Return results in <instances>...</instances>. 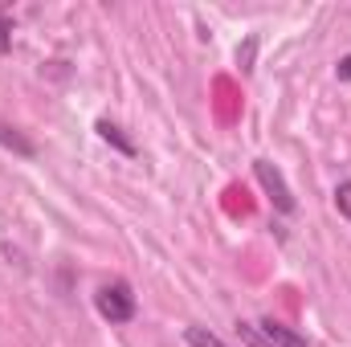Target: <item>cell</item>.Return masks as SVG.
<instances>
[{
	"label": "cell",
	"instance_id": "cell-11",
	"mask_svg": "<svg viewBox=\"0 0 351 347\" xmlns=\"http://www.w3.org/2000/svg\"><path fill=\"white\" fill-rule=\"evenodd\" d=\"M335 74H339V78H343V82H351V58H343V62H339V66H335Z\"/></svg>",
	"mask_w": 351,
	"mask_h": 347
},
{
	"label": "cell",
	"instance_id": "cell-1",
	"mask_svg": "<svg viewBox=\"0 0 351 347\" xmlns=\"http://www.w3.org/2000/svg\"><path fill=\"white\" fill-rule=\"evenodd\" d=\"M94 307H98V315L110 319V323H131V319H135V294H131L127 282H106V286H98Z\"/></svg>",
	"mask_w": 351,
	"mask_h": 347
},
{
	"label": "cell",
	"instance_id": "cell-9",
	"mask_svg": "<svg viewBox=\"0 0 351 347\" xmlns=\"http://www.w3.org/2000/svg\"><path fill=\"white\" fill-rule=\"evenodd\" d=\"M8 49H12V21L0 16V53H8Z\"/></svg>",
	"mask_w": 351,
	"mask_h": 347
},
{
	"label": "cell",
	"instance_id": "cell-7",
	"mask_svg": "<svg viewBox=\"0 0 351 347\" xmlns=\"http://www.w3.org/2000/svg\"><path fill=\"white\" fill-rule=\"evenodd\" d=\"M0 143L16 147L21 156H33V143H29V139H21V135H16V131H8V127H0Z\"/></svg>",
	"mask_w": 351,
	"mask_h": 347
},
{
	"label": "cell",
	"instance_id": "cell-2",
	"mask_svg": "<svg viewBox=\"0 0 351 347\" xmlns=\"http://www.w3.org/2000/svg\"><path fill=\"white\" fill-rule=\"evenodd\" d=\"M254 172H258V180H262V188L269 192L274 208H278V213H294V192L286 188L282 172H278V168H274L269 160H258V164H254Z\"/></svg>",
	"mask_w": 351,
	"mask_h": 347
},
{
	"label": "cell",
	"instance_id": "cell-8",
	"mask_svg": "<svg viewBox=\"0 0 351 347\" xmlns=\"http://www.w3.org/2000/svg\"><path fill=\"white\" fill-rule=\"evenodd\" d=\"M335 208H339V213L351 221V180H343V184L335 188Z\"/></svg>",
	"mask_w": 351,
	"mask_h": 347
},
{
	"label": "cell",
	"instance_id": "cell-6",
	"mask_svg": "<svg viewBox=\"0 0 351 347\" xmlns=\"http://www.w3.org/2000/svg\"><path fill=\"white\" fill-rule=\"evenodd\" d=\"M237 335H241V344H245V347H274L262 331L254 327V323H237Z\"/></svg>",
	"mask_w": 351,
	"mask_h": 347
},
{
	"label": "cell",
	"instance_id": "cell-3",
	"mask_svg": "<svg viewBox=\"0 0 351 347\" xmlns=\"http://www.w3.org/2000/svg\"><path fill=\"white\" fill-rule=\"evenodd\" d=\"M258 331H262L274 347H306V339H302L298 331H290V327H286V323H278V319H262V323H258Z\"/></svg>",
	"mask_w": 351,
	"mask_h": 347
},
{
	"label": "cell",
	"instance_id": "cell-5",
	"mask_svg": "<svg viewBox=\"0 0 351 347\" xmlns=\"http://www.w3.org/2000/svg\"><path fill=\"white\" fill-rule=\"evenodd\" d=\"M184 339H188V347H225L213 331H204V327H188V331H184Z\"/></svg>",
	"mask_w": 351,
	"mask_h": 347
},
{
	"label": "cell",
	"instance_id": "cell-10",
	"mask_svg": "<svg viewBox=\"0 0 351 347\" xmlns=\"http://www.w3.org/2000/svg\"><path fill=\"white\" fill-rule=\"evenodd\" d=\"M254 45H258V41L250 37V41H245V49H237V62H241V70H254V66H250V62H254Z\"/></svg>",
	"mask_w": 351,
	"mask_h": 347
},
{
	"label": "cell",
	"instance_id": "cell-4",
	"mask_svg": "<svg viewBox=\"0 0 351 347\" xmlns=\"http://www.w3.org/2000/svg\"><path fill=\"white\" fill-rule=\"evenodd\" d=\"M94 131H98V135H102V139H106V143H110L114 152H123V156H135V143H131V139H127V135H123V131H119L114 123L98 119V127H94Z\"/></svg>",
	"mask_w": 351,
	"mask_h": 347
}]
</instances>
